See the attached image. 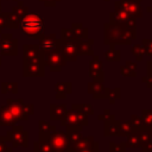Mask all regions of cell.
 <instances>
[{
    "mask_svg": "<svg viewBox=\"0 0 152 152\" xmlns=\"http://www.w3.org/2000/svg\"><path fill=\"white\" fill-rule=\"evenodd\" d=\"M142 148H144V147H142ZM147 148H152V142H151V144L147 146Z\"/></svg>",
    "mask_w": 152,
    "mask_h": 152,
    "instance_id": "obj_54",
    "label": "cell"
},
{
    "mask_svg": "<svg viewBox=\"0 0 152 152\" xmlns=\"http://www.w3.org/2000/svg\"><path fill=\"white\" fill-rule=\"evenodd\" d=\"M1 93L2 94H18V83L17 82H2L1 83Z\"/></svg>",
    "mask_w": 152,
    "mask_h": 152,
    "instance_id": "obj_33",
    "label": "cell"
},
{
    "mask_svg": "<svg viewBox=\"0 0 152 152\" xmlns=\"http://www.w3.org/2000/svg\"><path fill=\"white\" fill-rule=\"evenodd\" d=\"M109 23L114 24V23H124V24H128L132 26H137V18L131 15L128 12H126L122 6L121 2L119 0L114 1V11L109 13Z\"/></svg>",
    "mask_w": 152,
    "mask_h": 152,
    "instance_id": "obj_8",
    "label": "cell"
},
{
    "mask_svg": "<svg viewBox=\"0 0 152 152\" xmlns=\"http://www.w3.org/2000/svg\"><path fill=\"white\" fill-rule=\"evenodd\" d=\"M103 1H106V2H109V1H110V0H103Z\"/></svg>",
    "mask_w": 152,
    "mask_h": 152,
    "instance_id": "obj_56",
    "label": "cell"
},
{
    "mask_svg": "<svg viewBox=\"0 0 152 152\" xmlns=\"http://www.w3.org/2000/svg\"><path fill=\"white\" fill-rule=\"evenodd\" d=\"M18 122L6 104L0 107V126H13Z\"/></svg>",
    "mask_w": 152,
    "mask_h": 152,
    "instance_id": "obj_22",
    "label": "cell"
},
{
    "mask_svg": "<svg viewBox=\"0 0 152 152\" xmlns=\"http://www.w3.org/2000/svg\"><path fill=\"white\" fill-rule=\"evenodd\" d=\"M120 74H121L122 77H135L137 76V71H133V70L128 69L126 65L120 66Z\"/></svg>",
    "mask_w": 152,
    "mask_h": 152,
    "instance_id": "obj_41",
    "label": "cell"
},
{
    "mask_svg": "<svg viewBox=\"0 0 152 152\" xmlns=\"http://www.w3.org/2000/svg\"><path fill=\"white\" fill-rule=\"evenodd\" d=\"M131 122L133 124V126H134V128H142L144 127V125H142V120H141V118L140 116H137V115H131Z\"/></svg>",
    "mask_w": 152,
    "mask_h": 152,
    "instance_id": "obj_44",
    "label": "cell"
},
{
    "mask_svg": "<svg viewBox=\"0 0 152 152\" xmlns=\"http://www.w3.org/2000/svg\"><path fill=\"white\" fill-rule=\"evenodd\" d=\"M71 28L76 36V39H88V28L82 23H72Z\"/></svg>",
    "mask_w": 152,
    "mask_h": 152,
    "instance_id": "obj_28",
    "label": "cell"
},
{
    "mask_svg": "<svg viewBox=\"0 0 152 152\" xmlns=\"http://www.w3.org/2000/svg\"><path fill=\"white\" fill-rule=\"evenodd\" d=\"M72 104L75 107H77L78 109H81L83 113H86L88 116L94 114V109H93V107H91L90 103H72Z\"/></svg>",
    "mask_w": 152,
    "mask_h": 152,
    "instance_id": "obj_39",
    "label": "cell"
},
{
    "mask_svg": "<svg viewBox=\"0 0 152 152\" xmlns=\"http://www.w3.org/2000/svg\"><path fill=\"white\" fill-rule=\"evenodd\" d=\"M124 65H126L128 69H131V70H133V71H137V63L135 62H132V61H126L125 62V64Z\"/></svg>",
    "mask_w": 152,
    "mask_h": 152,
    "instance_id": "obj_48",
    "label": "cell"
},
{
    "mask_svg": "<svg viewBox=\"0 0 152 152\" xmlns=\"http://www.w3.org/2000/svg\"><path fill=\"white\" fill-rule=\"evenodd\" d=\"M141 152H152V148H147V147H144V148H141Z\"/></svg>",
    "mask_w": 152,
    "mask_h": 152,
    "instance_id": "obj_50",
    "label": "cell"
},
{
    "mask_svg": "<svg viewBox=\"0 0 152 152\" xmlns=\"http://www.w3.org/2000/svg\"><path fill=\"white\" fill-rule=\"evenodd\" d=\"M109 152H126L125 141H120V142L110 141L109 142Z\"/></svg>",
    "mask_w": 152,
    "mask_h": 152,
    "instance_id": "obj_38",
    "label": "cell"
},
{
    "mask_svg": "<svg viewBox=\"0 0 152 152\" xmlns=\"http://www.w3.org/2000/svg\"><path fill=\"white\" fill-rule=\"evenodd\" d=\"M61 39L62 40H74V39H76V36H75L72 28L62 27L61 28Z\"/></svg>",
    "mask_w": 152,
    "mask_h": 152,
    "instance_id": "obj_37",
    "label": "cell"
},
{
    "mask_svg": "<svg viewBox=\"0 0 152 152\" xmlns=\"http://www.w3.org/2000/svg\"><path fill=\"white\" fill-rule=\"evenodd\" d=\"M141 45L144 48V53L152 57V39H147V38L141 39Z\"/></svg>",
    "mask_w": 152,
    "mask_h": 152,
    "instance_id": "obj_40",
    "label": "cell"
},
{
    "mask_svg": "<svg viewBox=\"0 0 152 152\" xmlns=\"http://www.w3.org/2000/svg\"><path fill=\"white\" fill-rule=\"evenodd\" d=\"M125 144H126V148H137V147H140L139 135H138L137 128L127 135V140L125 141Z\"/></svg>",
    "mask_w": 152,
    "mask_h": 152,
    "instance_id": "obj_30",
    "label": "cell"
},
{
    "mask_svg": "<svg viewBox=\"0 0 152 152\" xmlns=\"http://www.w3.org/2000/svg\"><path fill=\"white\" fill-rule=\"evenodd\" d=\"M0 8H1V0H0Z\"/></svg>",
    "mask_w": 152,
    "mask_h": 152,
    "instance_id": "obj_57",
    "label": "cell"
},
{
    "mask_svg": "<svg viewBox=\"0 0 152 152\" xmlns=\"http://www.w3.org/2000/svg\"><path fill=\"white\" fill-rule=\"evenodd\" d=\"M0 49L2 56H17L18 55V39L12 33H1Z\"/></svg>",
    "mask_w": 152,
    "mask_h": 152,
    "instance_id": "obj_9",
    "label": "cell"
},
{
    "mask_svg": "<svg viewBox=\"0 0 152 152\" xmlns=\"http://www.w3.org/2000/svg\"><path fill=\"white\" fill-rule=\"evenodd\" d=\"M113 118H115V115L112 114V112L109 109H104L103 113L97 116V120L99 121H106V120H109V119H113Z\"/></svg>",
    "mask_w": 152,
    "mask_h": 152,
    "instance_id": "obj_43",
    "label": "cell"
},
{
    "mask_svg": "<svg viewBox=\"0 0 152 152\" xmlns=\"http://www.w3.org/2000/svg\"><path fill=\"white\" fill-rule=\"evenodd\" d=\"M5 14H6V27L7 28H17V27H19L20 20L12 12H5Z\"/></svg>",
    "mask_w": 152,
    "mask_h": 152,
    "instance_id": "obj_32",
    "label": "cell"
},
{
    "mask_svg": "<svg viewBox=\"0 0 152 152\" xmlns=\"http://www.w3.org/2000/svg\"><path fill=\"white\" fill-rule=\"evenodd\" d=\"M43 59L45 66H48L51 72H59L62 68L66 64V61L59 49H55L49 52H43Z\"/></svg>",
    "mask_w": 152,
    "mask_h": 152,
    "instance_id": "obj_7",
    "label": "cell"
},
{
    "mask_svg": "<svg viewBox=\"0 0 152 152\" xmlns=\"http://www.w3.org/2000/svg\"><path fill=\"white\" fill-rule=\"evenodd\" d=\"M8 1H14V2H17L18 0H8Z\"/></svg>",
    "mask_w": 152,
    "mask_h": 152,
    "instance_id": "obj_55",
    "label": "cell"
},
{
    "mask_svg": "<svg viewBox=\"0 0 152 152\" xmlns=\"http://www.w3.org/2000/svg\"><path fill=\"white\" fill-rule=\"evenodd\" d=\"M137 39V26L124 23L103 24V44L104 45H131Z\"/></svg>",
    "mask_w": 152,
    "mask_h": 152,
    "instance_id": "obj_1",
    "label": "cell"
},
{
    "mask_svg": "<svg viewBox=\"0 0 152 152\" xmlns=\"http://www.w3.org/2000/svg\"><path fill=\"white\" fill-rule=\"evenodd\" d=\"M137 131H138V135H139L140 148L147 147L152 142V127L137 128Z\"/></svg>",
    "mask_w": 152,
    "mask_h": 152,
    "instance_id": "obj_23",
    "label": "cell"
},
{
    "mask_svg": "<svg viewBox=\"0 0 152 152\" xmlns=\"http://www.w3.org/2000/svg\"><path fill=\"white\" fill-rule=\"evenodd\" d=\"M146 12H148V13H151V14H152V7H151V6L146 7Z\"/></svg>",
    "mask_w": 152,
    "mask_h": 152,
    "instance_id": "obj_51",
    "label": "cell"
},
{
    "mask_svg": "<svg viewBox=\"0 0 152 152\" xmlns=\"http://www.w3.org/2000/svg\"><path fill=\"white\" fill-rule=\"evenodd\" d=\"M19 20H21L27 13H28V7L27 6H25L24 5V2L23 1H17V5H14L13 7H12V11H11Z\"/></svg>",
    "mask_w": 152,
    "mask_h": 152,
    "instance_id": "obj_29",
    "label": "cell"
},
{
    "mask_svg": "<svg viewBox=\"0 0 152 152\" xmlns=\"http://www.w3.org/2000/svg\"><path fill=\"white\" fill-rule=\"evenodd\" d=\"M61 125L64 127H84L88 126V115L86 113H83L81 109H78L77 107H75L74 104H71L70 109H66V113L64 115V118L61 120Z\"/></svg>",
    "mask_w": 152,
    "mask_h": 152,
    "instance_id": "obj_4",
    "label": "cell"
},
{
    "mask_svg": "<svg viewBox=\"0 0 152 152\" xmlns=\"http://www.w3.org/2000/svg\"><path fill=\"white\" fill-rule=\"evenodd\" d=\"M43 51L40 50L38 44H24L23 45V58L25 59H34L42 58Z\"/></svg>",
    "mask_w": 152,
    "mask_h": 152,
    "instance_id": "obj_18",
    "label": "cell"
},
{
    "mask_svg": "<svg viewBox=\"0 0 152 152\" xmlns=\"http://www.w3.org/2000/svg\"><path fill=\"white\" fill-rule=\"evenodd\" d=\"M93 43L94 40L88 39H76V50L78 56H93Z\"/></svg>",
    "mask_w": 152,
    "mask_h": 152,
    "instance_id": "obj_17",
    "label": "cell"
},
{
    "mask_svg": "<svg viewBox=\"0 0 152 152\" xmlns=\"http://www.w3.org/2000/svg\"><path fill=\"white\" fill-rule=\"evenodd\" d=\"M131 53L135 57V59L139 62L142 59V55H144V48L141 44H134L131 48Z\"/></svg>",
    "mask_w": 152,
    "mask_h": 152,
    "instance_id": "obj_36",
    "label": "cell"
},
{
    "mask_svg": "<svg viewBox=\"0 0 152 152\" xmlns=\"http://www.w3.org/2000/svg\"><path fill=\"white\" fill-rule=\"evenodd\" d=\"M19 27L24 34L31 39H40L45 34L44 19L34 12H28L19 23Z\"/></svg>",
    "mask_w": 152,
    "mask_h": 152,
    "instance_id": "obj_2",
    "label": "cell"
},
{
    "mask_svg": "<svg viewBox=\"0 0 152 152\" xmlns=\"http://www.w3.org/2000/svg\"><path fill=\"white\" fill-rule=\"evenodd\" d=\"M141 82H144L147 88H152V77H148V76L141 77Z\"/></svg>",
    "mask_w": 152,
    "mask_h": 152,
    "instance_id": "obj_49",
    "label": "cell"
},
{
    "mask_svg": "<svg viewBox=\"0 0 152 152\" xmlns=\"http://www.w3.org/2000/svg\"><path fill=\"white\" fill-rule=\"evenodd\" d=\"M135 128L131 120H119V137H127Z\"/></svg>",
    "mask_w": 152,
    "mask_h": 152,
    "instance_id": "obj_27",
    "label": "cell"
},
{
    "mask_svg": "<svg viewBox=\"0 0 152 152\" xmlns=\"http://www.w3.org/2000/svg\"><path fill=\"white\" fill-rule=\"evenodd\" d=\"M0 13H1V8H0Z\"/></svg>",
    "mask_w": 152,
    "mask_h": 152,
    "instance_id": "obj_58",
    "label": "cell"
},
{
    "mask_svg": "<svg viewBox=\"0 0 152 152\" xmlns=\"http://www.w3.org/2000/svg\"><path fill=\"white\" fill-rule=\"evenodd\" d=\"M88 75H89V77L93 78V81H96V82H103L104 81L103 63L97 55H93V58L89 62Z\"/></svg>",
    "mask_w": 152,
    "mask_h": 152,
    "instance_id": "obj_11",
    "label": "cell"
},
{
    "mask_svg": "<svg viewBox=\"0 0 152 152\" xmlns=\"http://www.w3.org/2000/svg\"><path fill=\"white\" fill-rule=\"evenodd\" d=\"M5 27H6V14H5V12L1 11V13H0V33H1L2 28H5Z\"/></svg>",
    "mask_w": 152,
    "mask_h": 152,
    "instance_id": "obj_47",
    "label": "cell"
},
{
    "mask_svg": "<svg viewBox=\"0 0 152 152\" xmlns=\"http://www.w3.org/2000/svg\"><path fill=\"white\" fill-rule=\"evenodd\" d=\"M103 135L104 137H119V120L115 118L103 121Z\"/></svg>",
    "mask_w": 152,
    "mask_h": 152,
    "instance_id": "obj_21",
    "label": "cell"
},
{
    "mask_svg": "<svg viewBox=\"0 0 152 152\" xmlns=\"http://www.w3.org/2000/svg\"><path fill=\"white\" fill-rule=\"evenodd\" d=\"M66 113V106L64 103H51L50 104V120L61 121Z\"/></svg>",
    "mask_w": 152,
    "mask_h": 152,
    "instance_id": "obj_20",
    "label": "cell"
},
{
    "mask_svg": "<svg viewBox=\"0 0 152 152\" xmlns=\"http://www.w3.org/2000/svg\"><path fill=\"white\" fill-rule=\"evenodd\" d=\"M23 76L24 77H44L45 63L43 57L34 59L23 58Z\"/></svg>",
    "mask_w": 152,
    "mask_h": 152,
    "instance_id": "obj_5",
    "label": "cell"
},
{
    "mask_svg": "<svg viewBox=\"0 0 152 152\" xmlns=\"http://www.w3.org/2000/svg\"><path fill=\"white\" fill-rule=\"evenodd\" d=\"M1 57H2V55H1V49H0V65H1Z\"/></svg>",
    "mask_w": 152,
    "mask_h": 152,
    "instance_id": "obj_53",
    "label": "cell"
},
{
    "mask_svg": "<svg viewBox=\"0 0 152 152\" xmlns=\"http://www.w3.org/2000/svg\"><path fill=\"white\" fill-rule=\"evenodd\" d=\"M49 141L53 152H68V137L65 131H55L50 134Z\"/></svg>",
    "mask_w": 152,
    "mask_h": 152,
    "instance_id": "obj_10",
    "label": "cell"
},
{
    "mask_svg": "<svg viewBox=\"0 0 152 152\" xmlns=\"http://www.w3.org/2000/svg\"><path fill=\"white\" fill-rule=\"evenodd\" d=\"M38 129H39V138H48L49 139L50 134L56 131V126L45 121V120H39L38 121Z\"/></svg>",
    "mask_w": 152,
    "mask_h": 152,
    "instance_id": "obj_24",
    "label": "cell"
},
{
    "mask_svg": "<svg viewBox=\"0 0 152 152\" xmlns=\"http://www.w3.org/2000/svg\"><path fill=\"white\" fill-rule=\"evenodd\" d=\"M120 97H121V89H120V87H115L113 89H109L108 100H109L110 104H114Z\"/></svg>",
    "mask_w": 152,
    "mask_h": 152,
    "instance_id": "obj_35",
    "label": "cell"
},
{
    "mask_svg": "<svg viewBox=\"0 0 152 152\" xmlns=\"http://www.w3.org/2000/svg\"><path fill=\"white\" fill-rule=\"evenodd\" d=\"M59 50L66 62L77 61L78 55H77V50H76V39H74V40H62L61 39Z\"/></svg>",
    "mask_w": 152,
    "mask_h": 152,
    "instance_id": "obj_13",
    "label": "cell"
},
{
    "mask_svg": "<svg viewBox=\"0 0 152 152\" xmlns=\"http://www.w3.org/2000/svg\"><path fill=\"white\" fill-rule=\"evenodd\" d=\"M34 152H53V148L48 138H39L33 144Z\"/></svg>",
    "mask_w": 152,
    "mask_h": 152,
    "instance_id": "obj_25",
    "label": "cell"
},
{
    "mask_svg": "<svg viewBox=\"0 0 152 152\" xmlns=\"http://www.w3.org/2000/svg\"><path fill=\"white\" fill-rule=\"evenodd\" d=\"M5 138L8 142L12 144V147H27L28 146V133L24 129L21 125H13L12 129L6 132Z\"/></svg>",
    "mask_w": 152,
    "mask_h": 152,
    "instance_id": "obj_6",
    "label": "cell"
},
{
    "mask_svg": "<svg viewBox=\"0 0 152 152\" xmlns=\"http://www.w3.org/2000/svg\"><path fill=\"white\" fill-rule=\"evenodd\" d=\"M78 152H99V142L97 141H94L93 145H90L89 147L83 148V150H81Z\"/></svg>",
    "mask_w": 152,
    "mask_h": 152,
    "instance_id": "obj_45",
    "label": "cell"
},
{
    "mask_svg": "<svg viewBox=\"0 0 152 152\" xmlns=\"http://www.w3.org/2000/svg\"><path fill=\"white\" fill-rule=\"evenodd\" d=\"M38 1L43 2L45 7H55V6H56V4H57V2H59L61 0H38Z\"/></svg>",
    "mask_w": 152,
    "mask_h": 152,
    "instance_id": "obj_46",
    "label": "cell"
},
{
    "mask_svg": "<svg viewBox=\"0 0 152 152\" xmlns=\"http://www.w3.org/2000/svg\"><path fill=\"white\" fill-rule=\"evenodd\" d=\"M55 97L57 100H64L68 95L72 93V83L71 82H57L55 84Z\"/></svg>",
    "mask_w": 152,
    "mask_h": 152,
    "instance_id": "obj_19",
    "label": "cell"
},
{
    "mask_svg": "<svg viewBox=\"0 0 152 152\" xmlns=\"http://www.w3.org/2000/svg\"><path fill=\"white\" fill-rule=\"evenodd\" d=\"M121 2L122 8L128 12L131 15L135 18H140L142 15L141 11V0H119Z\"/></svg>",
    "mask_w": 152,
    "mask_h": 152,
    "instance_id": "obj_15",
    "label": "cell"
},
{
    "mask_svg": "<svg viewBox=\"0 0 152 152\" xmlns=\"http://www.w3.org/2000/svg\"><path fill=\"white\" fill-rule=\"evenodd\" d=\"M39 43V48L43 52H49L52 51L55 49H59V44H61V39L56 37L55 33H50V34H44L40 39H38Z\"/></svg>",
    "mask_w": 152,
    "mask_h": 152,
    "instance_id": "obj_14",
    "label": "cell"
},
{
    "mask_svg": "<svg viewBox=\"0 0 152 152\" xmlns=\"http://www.w3.org/2000/svg\"><path fill=\"white\" fill-rule=\"evenodd\" d=\"M147 63L150 64V66H151V69H152V59H150V61H147Z\"/></svg>",
    "mask_w": 152,
    "mask_h": 152,
    "instance_id": "obj_52",
    "label": "cell"
},
{
    "mask_svg": "<svg viewBox=\"0 0 152 152\" xmlns=\"http://www.w3.org/2000/svg\"><path fill=\"white\" fill-rule=\"evenodd\" d=\"M109 89H110V88L106 87V86L103 84V82L91 81V82H88V84H87V91H88V94L93 95V97H94L95 100L108 99Z\"/></svg>",
    "mask_w": 152,
    "mask_h": 152,
    "instance_id": "obj_12",
    "label": "cell"
},
{
    "mask_svg": "<svg viewBox=\"0 0 152 152\" xmlns=\"http://www.w3.org/2000/svg\"><path fill=\"white\" fill-rule=\"evenodd\" d=\"M6 106L18 121H26L30 115L34 114V106L32 103H24L23 99L8 97L6 100Z\"/></svg>",
    "mask_w": 152,
    "mask_h": 152,
    "instance_id": "obj_3",
    "label": "cell"
},
{
    "mask_svg": "<svg viewBox=\"0 0 152 152\" xmlns=\"http://www.w3.org/2000/svg\"><path fill=\"white\" fill-rule=\"evenodd\" d=\"M103 56L107 62H119L121 59V51L115 49L113 45H109V48L104 51Z\"/></svg>",
    "mask_w": 152,
    "mask_h": 152,
    "instance_id": "obj_26",
    "label": "cell"
},
{
    "mask_svg": "<svg viewBox=\"0 0 152 152\" xmlns=\"http://www.w3.org/2000/svg\"><path fill=\"white\" fill-rule=\"evenodd\" d=\"M83 127L77 126V127H66V137H68V152H71L75 145L80 141V139L83 137L81 131Z\"/></svg>",
    "mask_w": 152,
    "mask_h": 152,
    "instance_id": "obj_16",
    "label": "cell"
},
{
    "mask_svg": "<svg viewBox=\"0 0 152 152\" xmlns=\"http://www.w3.org/2000/svg\"><path fill=\"white\" fill-rule=\"evenodd\" d=\"M94 141H95V139H94V137H91V135H89V137H82V138L80 139V141L75 145V147L72 148L71 152H78V151H81V150H83V148H87V147H89L90 145H93Z\"/></svg>",
    "mask_w": 152,
    "mask_h": 152,
    "instance_id": "obj_31",
    "label": "cell"
},
{
    "mask_svg": "<svg viewBox=\"0 0 152 152\" xmlns=\"http://www.w3.org/2000/svg\"><path fill=\"white\" fill-rule=\"evenodd\" d=\"M140 118L144 127H152V109H142Z\"/></svg>",
    "mask_w": 152,
    "mask_h": 152,
    "instance_id": "obj_34",
    "label": "cell"
},
{
    "mask_svg": "<svg viewBox=\"0 0 152 152\" xmlns=\"http://www.w3.org/2000/svg\"><path fill=\"white\" fill-rule=\"evenodd\" d=\"M7 139L5 137H0V152H12L13 147L7 146Z\"/></svg>",
    "mask_w": 152,
    "mask_h": 152,
    "instance_id": "obj_42",
    "label": "cell"
}]
</instances>
